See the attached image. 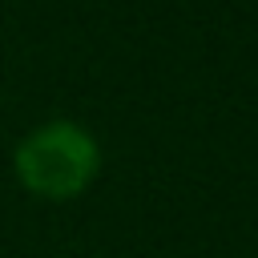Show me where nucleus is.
I'll return each instance as SVG.
<instances>
[{
  "label": "nucleus",
  "instance_id": "f257e3e1",
  "mask_svg": "<svg viewBox=\"0 0 258 258\" xmlns=\"http://www.w3.org/2000/svg\"><path fill=\"white\" fill-rule=\"evenodd\" d=\"M12 169L28 194L64 202V198H77L97 177L101 149L85 125L60 117V121H44V125L28 129L16 141Z\"/></svg>",
  "mask_w": 258,
  "mask_h": 258
}]
</instances>
